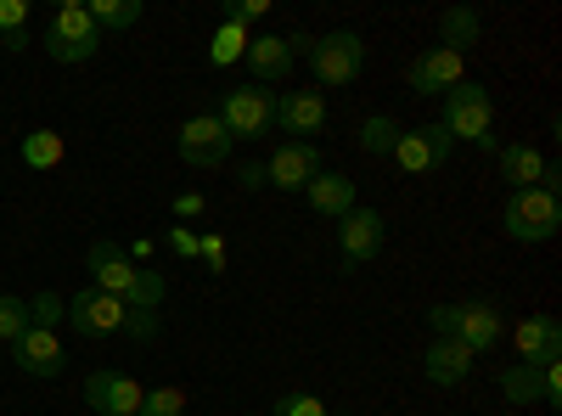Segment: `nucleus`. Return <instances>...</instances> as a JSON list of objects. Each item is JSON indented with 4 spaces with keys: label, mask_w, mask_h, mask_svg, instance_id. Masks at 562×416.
I'll use <instances>...</instances> for the list:
<instances>
[{
    "label": "nucleus",
    "mask_w": 562,
    "mask_h": 416,
    "mask_svg": "<svg viewBox=\"0 0 562 416\" xmlns=\"http://www.w3.org/2000/svg\"><path fill=\"white\" fill-rule=\"evenodd\" d=\"M439 130L450 135V142H473V147H495V102L484 85H456L445 97V119Z\"/></svg>",
    "instance_id": "f257e3e1"
},
{
    "label": "nucleus",
    "mask_w": 562,
    "mask_h": 416,
    "mask_svg": "<svg viewBox=\"0 0 562 416\" xmlns=\"http://www.w3.org/2000/svg\"><path fill=\"white\" fill-rule=\"evenodd\" d=\"M501 225H506L512 243H551L557 231H562V203H557V192H546V187L512 192L506 209H501Z\"/></svg>",
    "instance_id": "f03ea898"
},
{
    "label": "nucleus",
    "mask_w": 562,
    "mask_h": 416,
    "mask_svg": "<svg viewBox=\"0 0 562 416\" xmlns=\"http://www.w3.org/2000/svg\"><path fill=\"white\" fill-rule=\"evenodd\" d=\"M45 52H52V63H90L102 52V29L90 23L85 0H63L52 12V23H45Z\"/></svg>",
    "instance_id": "7ed1b4c3"
},
{
    "label": "nucleus",
    "mask_w": 562,
    "mask_h": 416,
    "mask_svg": "<svg viewBox=\"0 0 562 416\" xmlns=\"http://www.w3.org/2000/svg\"><path fill=\"white\" fill-rule=\"evenodd\" d=\"M428 321H434V338H461L473 355L495 349V344H501V333H506L495 304H434V310H428Z\"/></svg>",
    "instance_id": "20e7f679"
},
{
    "label": "nucleus",
    "mask_w": 562,
    "mask_h": 416,
    "mask_svg": "<svg viewBox=\"0 0 562 416\" xmlns=\"http://www.w3.org/2000/svg\"><path fill=\"white\" fill-rule=\"evenodd\" d=\"M220 124L231 142H259V135L276 124V97L259 85H237V90H225V102H220Z\"/></svg>",
    "instance_id": "39448f33"
},
{
    "label": "nucleus",
    "mask_w": 562,
    "mask_h": 416,
    "mask_svg": "<svg viewBox=\"0 0 562 416\" xmlns=\"http://www.w3.org/2000/svg\"><path fill=\"white\" fill-rule=\"evenodd\" d=\"M360 68H366V45H360V34H349V29L321 34V40L310 45V74H315L321 85H355Z\"/></svg>",
    "instance_id": "423d86ee"
},
{
    "label": "nucleus",
    "mask_w": 562,
    "mask_h": 416,
    "mask_svg": "<svg viewBox=\"0 0 562 416\" xmlns=\"http://www.w3.org/2000/svg\"><path fill=\"white\" fill-rule=\"evenodd\" d=\"M175 147H180V158L192 164V169H220L225 158H231V135H225V124H220V113H192L180 124V135H175Z\"/></svg>",
    "instance_id": "0eeeda50"
},
{
    "label": "nucleus",
    "mask_w": 562,
    "mask_h": 416,
    "mask_svg": "<svg viewBox=\"0 0 562 416\" xmlns=\"http://www.w3.org/2000/svg\"><path fill=\"white\" fill-rule=\"evenodd\" d=\"M68 321H74V333L79 338H113V333H124V321H130V310L113 299V293H102V288H79L74 299H68Z\"/></svg>",
    "instance_id": "6e6552de"
},
{
    "label": "nucleus",
    "mask_w": 562,
    "mask_h": 416,
    "mask_svg": "<svg viewBox=\"0 0 562 416\" xmlns=\"http://www.w3.org/2000/svg\"><path fill=\"white\" fill-rule=\"evenodd\" d=\"M85 270H90V288H102V293H113L119 304H130V293H135V276H140V265L113 243V237H97L90 243V254H85Z\"/></svg>",
    "instance_id": "1a4fd4ad"
},
{
    "label": "nucleus",
    "mask_w": 562,
    "mask_h": 416,
    "mask_svg": "<svg viewBox=\"0 0 562 416\" xmlns=\"http://www.w3.org/2000/svg\"><path fill=\"white\" fill-rule=\"evenodd\" d=\"M405 85L416 97H450L456 85H467V57L445 52V45H428V52L405 68Z\"/></svg>",
    "instance_id": "9d476101"
},
{
    "label": "nucleus",
    "mask_w": 562,
    "mask_h": 416,
    "mask_svg": "<svg viewBox=\"0 0 562 416\" xmlns=\"http://www.w3.org/2000/svg\"><path fill=\"white\" fill-rule=\"evenodd\" d=\"M140 400H147V389H140L130 372H113V366L85 378V405H97L102 416H135Z\"/></svg>",
    "instance_id": "9b49d317"
},
{
    "label": "nucleus",
    "mask_w": 562,
    "mask_h": 416,
    "mask_svg": "<svg viewBox=\"0 0 562 416\" xmlns=\"http://www.w3.org/2000/svg\"><path fill=\"white\" fill-rule=\"evenodd\" d=\"M450 135L439 130V124H422V130H400V142H394V164L405 169V175H428V169H439L445 158H450Z\"/></svg>",
    "instance_id": "f8f14e48"
},
{
    "label": "nucleus",
    "mask_w": 562,
    "mask_h": 416,
    "mask_svg": "<svg viewBox=\"0 0 562 416\" xmlns=\"http://www.w3.org/2000/svg\"><path fill=\"white\" fill-rule=\"evenodd\" d=\"M383 237H389V220L378 209H349L338 220V254L349 265H366V259H378L383 254Z\"/></svg>",
    "instance_id": "ddd939ff"
},
{
    "label": "nucleus",
    "mask_w": 562,
    "mask_h": 416,
    "mask_svg": "<svg viewBox=\"0 0 562 416\" xmlns=\"http://www.w3.org/2000/svg\"><path fill=\"white\" fill-rule=\"evenodd\" d=\"M315 175H321V153H315L310 142H281V147L270 153V164H265V187H276V192H304Z\"/></svg>",
    "instance_id": "4468645a"
},
{
    "label": "nucleus",
    "mask_w": 562,
    "mask_h": 416,
    "mask_svg": "<svg viewBox=\"0 0 562 416\" xmlns=\"http://www.w3.org/2000/svg\"><path fill=\"white\" fill-rule=\"evenodd\" d=\"M12 366L29 378H57L63 366H68V349L57 333H45V327H29L18 344H12Z\"/></svg>",
    "instance_id": "2eb2a0df"
},
{
    "label": "nucleus",
    "mask_w": 562,
    "mask_h": 416,
    "mask_svg": "<svg viewBox=\"0 0 562 416\" xmlns=\"http://www.w3.org/2000/svg\"><path fill=\"white\" fill-rule=\"evenodd\" d=\"M473 349H467L461 338H434L428 344V355H422V372H428V383L434 389H456V383H467V372H473Z\"/></svg>",
    "instance_id": "dca6fc26"
},
{
    "label": "nucleus",
    "mask_w": 562,
    "mask_h": 416,
    "mask_svg": "<svg viewBox=\"0 0 562 416\" xmlns=\"http://www.w3.org/2000/svg\"><path fill=\"white\" fill-rule=\"evenodd\" d=\"M512 344H518V355L529 366L562 360V327H557V315H524L518 327H512Z\"/></svg>",
    "instance_id": "f3484780"
},
{
    "label": "nucleus",
    "mask_w": 562,
    "mask_h": 416,
    "mask_svg": "<svg viewBox=\"0 0 562 416\" xmlns=\"http://www.w3.org/2000/svg\"><path fill=\"white\" fill-rule=\"evenodd\" d=\"M248 68H254V85H281L293 74V45H288V34H254L248 40V57H243Z\"/></svg>",
    "instance_id": "a211bd4d"
},
{
    "label": "nucleus",
    "mask_w": 562,
    "mask_h": 416,
    "mask_svg": "<svg viewBox=\"0 0 562 416\" xmlns=\"http://www.w3.org/2000/svg\"><path fill=\"white\" fill-rule=\"evenodd\" d=\"M276 124L293 135V142H304V135H321L326 124V97L321 90H288V97L276 102Z\"/></svg>",
    "instance_id": "6ab92c4d"
},
{
    "label": "nucleus",
    "mask_w": 562,
    "mask_h": 416,
    "mask_svg": "<svg viewBox=\"0 0 562 416\" xmlns=\"http://www.w3.org/2000/svg\"><path fill=\"white\" fill-rule=\"evenodd\" d=\"M304 198H310V209L321 214V220H344L349 209H355V180L349 175H315L310 187H304Z\"/></svg>",
    "instance_id": "aec40b11"
},
{
    "label": "nucleus",
    "mask_w": 562,
    "mask_h": 416,
    "mask_svg": "<svg viewBox=\"0 0 562 416\" xmlns=\"http://www.w3.org/2000/svg\"><path fill=\"white\" fill-rule=\"evenodd\" d=\"M495 158H501V180L512 192H529V187H540V175H546V158L529 147V142H512V147H495Z\"/></svg>",
    "instance_id": "412c9836"
},
{
    "label": "nucleus",
    "mask_w": 562,
    "mask_h": 416,
    "mask_svg": "<svg viewBox=\"0 0 562 416\" xmlns=\"http://www.w3.org/2000/svg\"><path fill=\"white\" fill-rule=\"evenodd\" d=\"M479 40H484V18H479L473 7H450V12H439V45H445V52L467 57V45H479Z\"/></svg>",
    "instance_id": "4be33fe9"
},
{
    "label": "nucleus",
    "mask_w": 562,
    "mask_h": 416,
    "mask_svg": "<svg viewBox=\"0 0 562 416\" xmlns=\"http://www.w3.org/2000/svg\"><path fill=\"white\" fill-rule=\"evenodd\" d=\"M501 394H506V405H546L540 366H529V360H512L506 372H501Z\"/></svg>",
    "instance_id": "5701e85b"
},
{
    "label": "nucleus",
    "mask_w": 562,
    "mask_h": 416,
    "mask_svg": "<svg viewBox=\"0 0 562 416\" xmlns=\"http://www.w3.org/2000/svg\"><path fill=\"white\" fill-rule=\"evenodd\" d=\"M23 164L29 169H57L63 158H68V147H63V135L57 130H34V135H23Z\"/></svg>",
    "instance_id": "b1692460"
},
{
    "label": "nucleus",
    "mask_w": 562,
    "mask_h": 416,
    "mask_svg": "<svg viewBox=\"0 0 562 416\" xmlns=\"http://www.w3.org/2000/svg\"><path fill=\"white\" fill-rule=\"evenodd\" d=\"M248 40H254V34H248L243 23H220V29H214V45H209V63H214V68L243 63V57H248Z\"/></svg>",
    "instance_id": "393cba45"
},
{
    "label": "nucleus",
    "mask_w": 562,
    "mask_h": 416,
    "mask_svg": "<svg viewBox=\"0 0 562 416\" xmlns=\"http://www.w3.org/2000/svg\"><path fill=\"white\" fill-rule=\"evenodd\" d=\"M85 12H90V23L108 34V29H130V23H140V0H85Z\"/></svg>",
    "instance_id": "a878e982"
},
{
    "label": "nucleus",
    "mask_w": 562,
    "mask_h": 416,
    "mask_svg": "<svg viewBox=\"0 0 562 416\" xmlns=\"http://www.w3.org/2000/svg\"><path fill=\"white\" fill-rule=\"evenodd\" d=\"M394 142H400V124H394L389 113H371V119L360 124V147H366L371 158H389Z\"/></svg>",
    "instance_id": "bb28decb"
},
{
    "label": "nucleus",
    "mask_w": 562,
    "mask_h": 416,
    "mask_svg": "<svg viewBox=\"0 0 562 416\" xmlns=\"http://www.w3.org/2000/svg\"><path fill=\"white\" fill-rule=\"evenodd\" d=\"M29 333V299H0V344H18Z\"/></svg>",
    "instance_id": "cd10ccee"
},
{
    "label": "nucleus",
    "mask_w": 562,
    "mask_h": 416,
    "mask_svg": "<svg viewBox=\"0 0 562 416\" xmlns=\"http://www.w3.org/2000/svg\"><path fill=\"white\" fill-rule=\"evenodd\" d=\"M57 321H68V304H63L57 293H34V299H29V327L57 333Z\"/></svg>",
    "instance_id": "c85d7f7f"
},
{
    "label": "nucleus",
    "mask_w": 562,
    "mask_h": 416,
    "mask_svg": "<svg viewBox=\"0 0 562 416\" xmlns=\"http://www.w3.org/2000/svg\"><path fill=\"white\" fill-rule=\"evenodd\" d=\"M135 416H186V394L180 389H147V400H140V411Z\"/></svg>",
    "instance_id": "c756f323"
},
{
    "label": "nucleus",
    "mask_w": 562,
    "mask_h": 416,
    "mask_svg": "<svg viewBox=\"0 0 562 416\" xmlns=\"http://www.w3.org/2000/svg\"><path fill=\"white\" fill-rule=\"evenodd\" d=\"M270 416H326V405H321L315 394H281V400L270 405Z\"/></svg>",
    "instance_id": "7c9ffc66"
},
{
    "label": "nucleus",
    "mask_w": 562,
    "mask_h": 416,
    "mask_svg": "<svg viewBox=\"0 0 562 416\" xmlns=\"http://www.w3.org/2000/svg\"><path fill=\"white\" fill-rule=\"evenodd\" d=\"M29 29V0H0V34H23Z\"/></svg>",
    "instance_id": "2f4dec72"
},
{
    "label": "nucleus",
    "mask_w": 562,
    "mask_h": 416,
    "mask_svg": "<svg viewBox=\"0 0 562 416\" xmlns=\"http://www.w3.org/2000/svg\"><path fill=\"white\" fill-rule=\"evenodd\" d=\"M198 259H203V265H214V270H225L231 248H225V237H220V231H209V237H198Z\"/></svg>",
    "instance_id": "473e14b6"
},
{
    "label": "nucleus",
    "mask_w": 562,
    "mask_h": 416,
    "mask_svg": "<svg viewBox=\"0 0 562 416\" xmlns=\"http://www.w3.org/2000/svg\"><path fill=\"white\" fill-rule=\"evenodd\" d=\"M265 7H270V0H237V7H225V23H254V18H265Z\"/></svg>",
    "instance_id": "72a5a7b5"
},
{
    "label": "nucleus",
    "mask_w": 562,
    "mask_h": 416,
    "mask_svg": "<svg viewBox=\"0 0 562 416\" xmlns=\"http://www.w3.org/2000/svg\"><path fill=\"white\" fill-rule=\"evenodd\" d=\"M169 248L180 259H198V231H186V225H169Z\"/></svg>",
    "instance_id": "f704fd0d"
},
{
    "label": "nucleus",
    "mask_w": 562,
    "mask_h": 416,
    "mask_svg": "<svg viewBox=\"0 0 562 416\" xmlns=\"http://www.w3.org/2000/svg\"><path fill=\"white\" fill-rule=\"evenodd\" d=\"M203 209H209L203 192H180V198H175V220H203Z\"/></svg>",
    "instance_id": "c9c22d12"
},
{
    "label": "nucleus",
    "mask_w": 562,
    "mask_h": 416,
    "mask_svg": "<svg viewBox=\"0 0 562 416\" xmlns=\"http://www.w3.org/2000/svg\"><path fill=\"white\" fill-rule=\"evenodd\" d=\"M540 383H546V405H557V400H562V366H557V360L540 366Z\"/></svg>",
    "instance_id": "e433bc0d"
},
{
    "label": "nucleus",
    "mask_w": 562,
    "mask_h": 416,
    "mask_svg": "<svg viewBox=\"0 0 562 416\" xmlns=\"http://www.w3.org/2000/svg\"><path fill=\"white\" fill-rule=\"evenodd\" d=\"M237 187H243V192H259V187H265V164H243V169H237Z\"/></svg>",
    "instance_id": "4c0bfd02"
},
{
    "label": "nucleus",
    "mask_w": 562,
    "mask_h": 416,
    "mask_svg": "<svg viewBox=\"0 0 562 416\" xmlns=\"http://www.w3.org/2000/svg\"><path fill=\"white\" fill-rule=\"evenodd\" d=\"M326 416H349V411H326Z\"/></svg>",
    "instance_id": "58836bf2"
}]
</instances>
